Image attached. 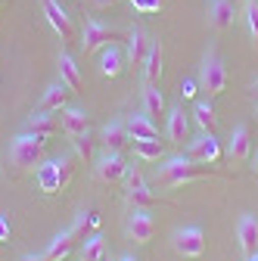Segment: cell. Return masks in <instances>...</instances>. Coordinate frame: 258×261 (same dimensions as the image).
I'll return each instance as SVG.
<instances>
[{"label": "cell", "instance_id": "1", "mask_svg": "<svg viewBox=\"0 0 258 261\" xmlns=\"http://www.w3.org/2000/svg\"><path fill=\"white\" fill-rule=\"evenodd\" d=\"M202 177H209V171L202 168V162H193L190 155H174V159H168L162 168H159V187H168V190H174V187H184V184H193V180H202Z\"/></svg>", "mask_w": 258, "mask_h": 261}, {"label": "cell", "instance_id": "2", "mask_svg": "<svg viewBox=\"0 0 258 261\" xmlns=\"http://www.w3.org/2000/svg\"><path fill=\"white\" fill-rule=\"evenodd\" d=\"M44 149H47V137L35 134V130L19 134V137H13V143H10V165H13L16 171L35 168V165H41Z\"/></svg>", "mask_w": 258, "mask_h": 261}, {"label": "cell", "instance_id": "3", "mask_svg": "<svg viewBox=\"0 0 258 261\" xmlns=\"http://www.w3.org/2000/svg\"><path fill=\"white\" fill-rule=\"evenodd\" d=\"M72 174H75V159L72 155L50 159V162H44V165H38V187L47 196L62 193V190L72 184Z\"/></svg>", "mask_w": 258, "mask_h": 261}, {"label": "cell", "instance_id": "4", "mask_svg": "<svg viewBox=\"0 0 258 261\" xmlns=\"http://www.w3.org/2000/svg\"><path fill=\"white\" fill-rule=\"evenodd\" d=\"M199 90L209 96V100H215V96H221L224 90H227V69H224V62L215 56V50H209L202 56V65H199Z\"/></svg>", "mask_w": 258, "mask_h": 261}, {"label": "cell", "instance_id": "5", "mask_svg": "<svg viewBox=\"0 0 258 261\" xmlns=\"http://www.w3.org/2000/svg\"><path fill=\"white\" fill-rule=\"evenodd\" d=\"M118 38H121V28L106 25V22H100V19H87L84 28H81L78 47H81V53H96V50L106 47V44H115Z\"/></svg>", "mask_w": 258, "mask_h": 261}, {"label": "cell", "instance_id": "6", "mask_svg": "<svg viewBox=\"0 0 258 261\" xmlns=\"http://www.w3.org/2000/svg\"><path fill=\"white\" fill-rule=\"evenodd\" d=\"M124 190H127V202H131L134 208H156V205H162V199L146 187V180H143V174L137 171V168H127V174H124Z\"/></svg>", "mask_w": 258, "mask_h": 261}, {"label": "cell", "instance_id": "7", "mask_svg": "<svg viewBox=\"0 0 258 261\" xmlns=\"http://www.w3.org/2000/svg\"><path fill=\"white\" fill-rule=\"evenodd\" d=\"M171 246L184 258H199L205 252V233H202V227H180V230H174Z\"/></svg>", "mask_w": 258, "mask_h": 261}, {"label": "cell", "instance_id": "8", "mask_svg": "<svg viewBox=\"0 0 258 261\" xmlns=\"http://www.w3.org/2000/svg\"><path fill=\"white\" fill-rule=\"evenodd\" d=\"M41 7H44V16L50 22V28L59 35L62 44H75V25L69 19V13L59 7V0H41Z\"/></svg>", "mask_w": 258, "mask_h": 261}, {"label": "cell", "instance_id": "9", "mask_svg": "<svg viewBox=\"0 0 258 261\" xmlns=\"http://www.w3.org/2000/svg\"><path fill=\"white\" fill-rule=\"evenodd\" d=\"M93 174H96V180H100V184H121V180H124V174H127V165H124L121 152L106 149L100 159H96Z\"/></svg>", "mask_w": 258, "mask_h": 261}, {"label": "cell", "instance_id": "10", "mask_svg": "<svg viewBox=\"0 0 258 261\" xmlns=\"http://www.w3.org/2000/svg\"><path fill=\"white\" fill-rule=\"evenodd\" d=\"M187 155L193 162H202V165H215V162L221 159V143L215 140V134H205L202 130L196 140L187 143Z\"/></svg>", "mask_w": 258, "mask_h": 261}, {"label": "cell", "instance_id": "11", "mask_svg": "<svg viewBox=\"0 0 258 261\" xmlns=\"http://www.w3.org/2000/svg\"><path fill=\"white\" fill-rule=\"evenodd\" d=\"M156 237V221L146 208H134L127 218V240H134L137 246H146Z\"/></svg>", "mask_w": 258, "mask_h": 261}, {"label": "cell", "instance_id": "12", "mask_svg": "<svg viewBox=\"0 0 258 261\" xmlns=\"http://www.w3.org/2000/svg\"><path fill=\"white\" fill-rule=\"evenodd\" d=\"M59 127L69 140L72 137H81V134H90V115L84 109H75V106H66L59 109Z\"/></svg>", "mask_w": 258, "mask_h": 261}, {"label": "cell", "instance_id": "13", "mask_svg": "<svg viewBox=\"0 0 258 261\" xmlns=\"http://www.w3.org/2000/svg\"><path fill=\"white\" fill-rule=\"evenodd\" d=\"M96 65H100V75L103 78H118L127 62H124V53H121L118 44H106V47L96 50Z\"/></svg>", "mask_w": 258, "mask_h": 261}, {"label": "cell", "instance_id": "14", "mask_svg": "<svg viewBox=\"0 0 258 261\" xmlns=\"http://www.w3.org/2000/svg\"><path fill=\"white\" fill-rule=\"evenodd\" d=\"M237 19V10L230 0H209V7H205V22L212 31H227Z\"/></svg>", "mask_w": 258, "mask_h": 261}, {"label": "cell", "instance_id": "15", "mask_svg": "<svg viewBox=\"0 0 258 261\" xmlns=\"http://www.w3.org/2000/svg\"><path fill=\"white\" fill-rule=\"evenodd\" d=\"M149 35L143 28H131L127 31V53H124V62H127V69H140L146 53H149Z\"/></svg>", "mask_w": 258, "mask_h": 261}, {"label": "cell", "instance_id": "16", "mask_svg": "<svg viewBox=\"0 0 258 261\" xmlns=\"http://www.w3.org/2000/svg\"><path fill=\"white\" fill-rule=\"evenodd\" d=\"M72 93H75V90H72L66 81L59 78V81L47 84V90L41 93V103H38V109H47V112H59V109H66Z\"/></svg>", "mask_w": 258, "mask_h": 261}, {"label": "cell", "instance_id": "17", "mask_svg": "<svg viewBox=\"0 0 258 261\" xmlns=\"http://www.w3.org/2000/svg\"><path fill=\"white\" fill-rule=\"evenodd\" d=\"M237 240H240V249L243 255H255L258 252V218L255 215H243L240 224H237Z\"/></svg>", "mask_w": 258, "mask_h": 261}, {"label": "cell", "instance_id": "18", "mask_svg": "<svg viewBox=\"0 0 258 261\" xmlns=\"http://www.w3.org/2000/svg\"><path fill=\"white\" fill-rule=\"evenodd\" d=\"M140 75H143V84H159V78H162V41L149 44V53L140 65Z\"/></svg>", "mask_w": 258, "mask_h": 261}, {"label": "cell", "instance_id": "19", "mask_svg": "<svg viewBox=\"0 0 258 261\" xmlns=\"http://www.w3.org/2000/svg\"><path fill=\"white\" fill-rule=\"evenodd\" d=\"M96 227H100V215H96V208L90 205V208H81L78 212L75 224L69 227V233L75 237V243H84L90 233H96Z\"/></svg>", "mask_w": 258, "mask_h": 261}, {"label": "cell", "instance_id": "20", "mask_svg": "<svg viewBox=\"0 0 258 261\" xmlns=\"http://www.w3.org/2000/svg\"><path fill=\"white\" fill-rule=\"evenodd\" d=\"M168 140H171L174 146L190 143V121H187L184 106H174V109L168 112Z\"/></svg>", "mask_w": 258, "mask_h": 261}, {"label": "cell", "instance_id": "21", "mask_svg": "<svg viewBox=\"0 0 258 261\" xmlns=\"http://www.w3.org/2000/svg\"><path fill=\"white\" fill-rule=\"evenodd\" d=\"M100 137H103V146L112 149V152H121L127 143H131V134H127L124 121H109V124H103Z\"/></svg>", "mask_w": 258, "mask_h": 261}, {"label": "cell", "instance_id": "22", "mask_svg": "<svg viewBox=\"0 0 258 261\" xmlns=\"http://www.w3.org/2000/svg\"><path fill=\"white\" fill-rule=\"evenodd\" d=\"M25 127L35 130V134H41V137H50V134H56V130H59V115H53L47 109H38V112H31L25 118Z\"/></svg>", "mask_w": 258, "mask_h": 261}, {"label": "cell", "instance_id": "23", "mask_svg": "<svg viewBox=\"0 0 258 261\" xmlns=\"http://www.w3.org/2000/svg\"><path fill=\"white\" fill-rule=\"evenodd\" d=\"M124 127H127V134H131V140H152V137H159V127H156V121L146 112L131 115L124 121Z\"/></svg>", "mask_w": 258, "mask_h": 261}, {"label": "cell", "instance_id": "24", "mask_svg": "<svg viewBox=\"0 0 258 261\" xmlns=\"http://www.w3.org/2000/svg\"><path fill=\"white\" fill-rule=\"evenodd\" d=\"M56 69H59V78L66 81L72 90H81V69H78V62L72 59V53L59 50V56H56Z\"/></svg>", "mask_w": 258, "mask_h": 261}, {"label": "cell", "instance_id": "25", "mask_svg": "<svg viewBox=\"0 0 258 261\" xmlns=\"http://www.w3.org/2000/svg\"><path fill=\"white\" fill-rule=\"evenodd\" d=\"M249 149H252V140H249V127L240 124L234 134H230V143H227V155L234 162H246L249 159Z\"/></svg>", "mask_w": 258, "mask_h": 261}, {"label": "cell", "instance_id": "26", "mask_svg": "<svg viewBox=\"0 0 258 261\" xmlns=\"http://www.w3.org/2000/svg\"><path fill=\"white\" fill-rule=\"evenodd\" d=\"M143 112L156 121V115H165V96L159 84H143Z\"/></svg>", "mask_w": 258, "mask_h": 261}, {"label": "cell", "instance_id": "27", "mask_svg": "<svg viewBox=\"0 0 258 261\" xmlns=\"http://www.w3.org/2000/svg\"><path fill=\"white\" fill-rule=\"evenodd\" d=\"M72 249H75V237L66 230V233H56V237L50 240V246H47V252H44V255H47L50 261H62Z\"/></svg>", "mask_w": 258, "mask_h": 261}, {"label": "cell", "instance_id": "28", "mask_svg": "<svg viewBox=\"0 0 258 261\" xmlns=\"http://www.w3.org/2000/svg\"><path fill=\"white\" fill-rule=\"evenodd\" d=\"M193 121H196L205 134H215V127H218V115L212 109V103H196L193 106Z\"/></svg>", "mask_w": 258, "mask_h": 261}, {"label": "cell", "instance_id": "29", "mask_svg": "<svg viewBox=\"0 0 258 261\" xmlns=\"http://www.w3.org/2000/svg\"><path fill=\"white\" fill-rule=\"evenodd\" d=\"M134 155L143 159V162H159L165 155V149H162V143H159L156 137L152 140H134Z\"/></svg>", "mask_w": 258, "mask_h": 261}, {"label": "cell", "instance_id": "30", "mask_svg": "<svg viewBox=\"0 0 258 261\" xmlns=\"http://www.w3.org/2000/svg\"><path fill=\"white\" fill-rule=\"evenodd\" d=\"M103 255H106L103 237H100V233H90V237L84 240V246H81V261H103Z\"/></svg>", "mask_w": 258, "mask_h": 261}, {"label": "cell", "instance_id": "31", "mask_svg": "<svg viewBox=\"0 0 258 261\" xmlns=\"http://www.w3.org/2000/svg\"><path fill=\"white\" fill-rule=\"evenodd\" d=\"M243 19H246V28H249V38H252V47L258 50V4L249 0L246 10H243Z\"/></svg>", "mask_w": 258, "mask_h": 261}, {"label": "cell", "instance_id": "32", "mask_svg": "<svg viewBox=\"0 0 258 261\" xmlns=\"http://www.w3.org/2000/svg\"><path fill=\"white\" fill-rule=\"evenodd\" d=\"M72 146H75V152H78V159L84 162V165H90V159H93V152H90V134L72 137Z\"/></svg>", "mask_w": 258, "mask_h": 261}, {"label": "cell", "instance_id": "33", "mask_svg": "<svg viewBox=\"0 0 258 261\" xmlns=\"http://www.w3.org/2000/svg\"><path fill=\"white\" fill-rule=\"evenodd\" d=\"M127 4H131L137 13H146V16H149V13H159V10H162L165 0H127Z\"/></svg>", "mask_w": 258, "mask_h": 261}, {"label": "cell", "instance_id": "34", "mask_svg": "<svg viewBox=\"0 0 258 261\" xmlns=\"http://www.w3.org/2000/svg\"><path fill=\"white\" fill-rule=\"evenodd\" d=\"M199 81H180V100H196Z\"/></svg>", "mask_w": 258, "mask_h": 261}, {"label": "cell", "instance_id": "35", "mask_svg": "<svg viewBox=\"0 0 258 261\" xmlns=\"http://www.w3.org/2000/svg\"><path fill=\"white\" fill-rule=\"evenodd\" d=\"M10 237H13V227H10V218H4V215H0V243H10Z\"/></svg>", "mask_w": 258, "mask_h": 261}, {"label": "cell", "instance_id": "36", "mask_svg": "<svg viewBox=\"0 0 258 261\" xmlns=\"http://www.w3.org/2000/svg\"><path fill=\"white\" fill-rule=\"evenodd\" d=\"M87 4L93 7V10H109V7H115L118 0H87Z\"/></svg>", "mask_w": 258, "mask_h": 261}, {"label": "cell", "instance_id": "37", "mask_svg": "<svg viewBox=\"0 0 258 261\" xmlns=\"http://www.w3.org/2000/svg\"><path fill=\"white\" fill-rule=\"evenodd\" d=\"M22 261H50V258H47V255H25Z\"/></svg>", "mask_w": 258, "mask_h": 261}, {"label": "cell", "instance_id": "38", "mask_svg": "<svg viewBox=\"0 0 258 261\" xmlns=\"http://www.w3.org/2000/svg\"><path fill=\"white\" fill-rule=\"evenodd\" d=\"M118 261H137V258H134V255H121Z\"/></svg>", "mask_w": 258, "mask_h": 261}, {"label": "cell", "instance_id": "39", "mask_svg": "<svg viewBox=\"0 0 258 261\" xmlns=\"http://www.w3.org/2000/svg\"><path fill=\"white\" fill-rule=\"evenodd\" d=\"M252 171H255V174H258V155H255V159H252Z\"/></svg>", "mask_w": 258, "mask_h": 261}, {"label": "cell", "instance_id": "40", "mask_svg": "<svg viewBox=\"0 0 258 261\" xmlns=\"http://www.w3.org/2000/svg\"><path fill=\"white\" fill-rule=\"evenodd\" d=\"M246 261H258V252H255V255H249V258H246Z\"/></svg>", "mask_w": 258, "mask_h": 261}, {"label": "cell", "instance_id": "41", "mask_svg": "<svg viewBox=\"0 0 258 261\" xmlns=\"http://www.w3.org/2000/svg\"><path fill=\"white\" fill-rule=\"evenodd\" d=\"M252 87H255V90H258V81H255V84H252Z\"/></svg>", "mask_w": 258, "mask_h": 261}, {"label": "cell", "instance_id": "42", "mask_svg": "<svg viewBox=\"0 0 258 261\" xmlns=\"http://www.w3.org/2000/svg\"><path fill=\"white\" fill-rule=\"evenodd\" d=\"M255 115H258V109H255Z\"/></svg>", "mask_w": 258, "mask_h": 261}, {"label": "cell", "instance_id": "43", "mask_svg": "<svg viewBox=\"0 0 258 261\" xmlns=\"http://www.w3.org/2000/svg\"><path fill=\"white\" fill-rule=\"evenodd\" d=\"M0 4H4V0H0Z\"/></svg>", "mask_w": 258, "mask_h": 261}, {"label": "cell", "instance_id": "44", "mask_svg": "<svg viewBox=\"0 0 258 261\" xmlns=\"http://www.w3.org/2000/svg\"><path fill=\"white\" fill-rule=\"evenodd\" d=\"M103 261H106V258H103Z\"/></svg>", "mask_w": 258, "mask_h": 261}]
</instances>
